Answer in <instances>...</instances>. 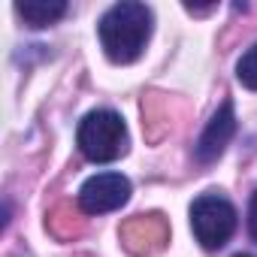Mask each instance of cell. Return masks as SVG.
<instances>
[{
  "instance_id": "obj_2",
  "label": "cell",
  "mask_w": 257,
  "mask_h": 257,
  "mask_svg": "<svg viewBox=\"0 0 257 257\" xmlns=\"http://www.w3.org/2000/svg\"><path fill=\"white\" fill-rule=\"evenodd\" d=\"M127 124L112 109H94L79 121L76 146L91 164H112L127 155Z\"/></svg>"
},
{
  "instance_id": "obj_3",
  "label": "cell",
  "mask_w": 257,
  "mask_h": 257,
  "mask_svg": "<svg viewBox=\"0 0 257 257\" xmlns=\"http://www.w3.org/2000/svg\"><path fill=\"white\" fill-rule=\"evenodd\" d=\"M191 230L206 251H218L236 233V206L218 194L206 191L191 203Z\"/></svg>"
},
{
  "instance_id": "obj_7",
  "label": "cell",
  "mask_w": 257,
  "mask_h": 257,
  "mask_svg": "<svg viewBox=\"0 0 257 257\" xmlns=\"http://www.w3.org/2000/svg\"><path fill=\"white\" fill-rule=\"evenodd\" d=\"M236 79H239L248 91H257V43L239 58V64H236Z\"/></svg>"
},
{
  "instance_id": "obj_8",
  "label": "cell",
  "mask_w": 257,
  "mask_h": 257,
  "mask_svg": "<svg viewBox=\"0 0 257 257\" xmlns=\"http://www.w3.org/2000/svg\"><path fill=\"white\" fill-rule=\"evenodd\" d=\"M248 233L257 242V191L251 194V203H248Z\"/></svg>"
},
{
  "instance_id": "obj_5",
  "label": "cell",
  "mask_w": 257,
  "mask_h": 257,
  "mask_svg": "<svg viewBox=\"0 0 257 257\" xmlns=\"http://www.w3.org/2000/svg\"><path fill=\"white\" fill-rule=\"evenodd\" d=\"M233 137H236V112H233V100H224V103L218 106V112L209 118L206 131L200 134V140H197V146H194L197 164H203V167L215 164V161L227 152V146H230Z\"/></svg>"
},
{
  "instance_id": "obj_6",
  "label": "cell",
  "mask_w": 257,
  "mask_h": 257,
  "mask_svg": "<svg viewBox=\"0 0 257 257\" xmlns=\"http://www.w3.org/2000/svg\"><path fill=\"white\" fill-rule=\"evenodd\" d=\"M16 13L31 28H46V25H55L67 13V4L64 0H28V4H16Z\"/></svg>"
},
{
  "instance_id": "obj_1",
  "label": "cell",
  "mask_w": 257,
  "mask_h": 257,
  "mask_svg": "<svg viewBox=\"0 0 257 257\" xmlns=\"http://www.w3.org/2000/svg\"><path fill=\"white\" fill-rule=\"evenodd\" d=\"M152 25H155V16L146 4L121 0V4L109 7L97 25L106 58L112 64H134L152 40Z\"/></svg>"
},
{
  "instance_id": "obj_9",
  "label": "cell",
  "mask_w": 257,
  "mask_h": 257,
  "mask_svg": "<svg viewBox=\"0 0 257 257\" xmlns=\"http://www.w3.org/2000/svg\"><path fill=\"white\" fill-rule=\"evenodd\" d=\"M236 257H254V254H236Z\"/></svg>"
},
{
  "instance_id": "obj_4",
  "label": "cell",
  "mask_w": 257,
  "mask_h": 257,
  "mask_svg": "<svg viewBox=\"0 0 257 257\" xmlns=\"http://www.w3.org/2000/svg\"><path fill=\"white\" fill-rule=\"evenodd\" d=\"M131 179L121 173H97L91 179H85V185L79 188V209L85 215H106L121 209L131 200Z\"/></svg>"
}]
</instances>
